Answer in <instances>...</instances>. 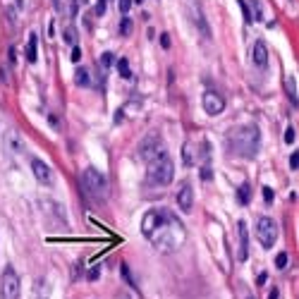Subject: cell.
<instances>
[{
  "instance_id": "cell-23",
  "label": "cell",
  "mask_w": 299,
  "mask_h": 299,
  "mask_svg": "<svg viewBox=\"0 0 299 299\" xmlns=\"http://www.w3.org/2000/svg\"><path fill=\"white\" fill-rule=\"evenodd\" d=\"M63 39H65V43L77 46V29H74V26H67V29H65V34H63Z\"/></svg>"
},
{
  "instance_id": "cell-13",
  "label": "cell",
  "mask_w": 299,
  "mask_h": 299,
  "mask_svg": "<svg viewBox=\"0 0 299 299\" xmlns=\"http://www.w3.org/2000/svg\"><path fill=\"white\" fill-rule=\"evenodd\" d=\"M160 218H163V208H153V211H149L146 215H144V221H142V232H144V237H149L151 232L158 228Z\"/></svg>"
},
{
  "instance_id": "cell-27",
  "label": "cell",
  "mask_w": 299,
  "mask_h": 299,
  "mask_svg": "<svg viewBox=\"0 0 299 299\" xmlns=\"http://www.w3.org/2000/svg\"><path fill=\"white\" fill-rule=\"evenodd\" d=\"M273 197H276V194H273V189L263 187V201H266V204H273Z\"/></svg>"
},
{
  "instance_id": "cell-11",
  "label": "cell",
  "mask_w": 299,
  "mask_h": 299,
  "mask_svg": "<svg viewBox=\"0 0 299 299\" xmlns=\"http://www.w3.org/2000/svg\"><path fill=\"white\" fill-rule=\"evenodd\" d=\"M32 170H34V177L41 182V184H46V187H50L53 184V170L41 160V158H34L32 160Z\"/></svg>"
},
{
  "instance_id": "cell-33",
  "label": "cell",
  "mask_w": 299,
  "mask_h": 299,
  "mask_svg": "<svg viewBox=\"0 0 299 299\" xmlns=\"http://www.w3.org/2000/svg\"><path fill=\"white\" fill-rule=\"evenodd\" d=\"M201 177H204V180H211V168L208 166L201 168Z\"/></svg>"
},
{
  "instance_id": "cell-31",
  "label": "cell",
  "mask_w": 299,
  "mask_h": 299,
  "mask_svg": "<svg viewBox=\"0 0 299 299\" xmlns=\"http://www.w3.org/2000/svg\"><path fill=\"white\" fill-rule=\"evenodd\" d=\"M72 63H79V60H81V48H79V46H74V48H72Z\"/></svg>"
},
{
  "instance_id": "cell-7",
  "label": "cell",
  "mask_w": 299,
  "mask_h": 299,
  "mask_svg": "<svg viewBox=\"0 0 299 299\" xmlns=\"http://www.w3.org/2000/svg\"><path fill=\"white\" fill-rule=\"evenodd\" d=\"M163 153H166L163 139H160V137L153 132V134H149V137H144V142L139 144V153H137V156L142 158V160H146V163H151L153 158L163 156Z\"/></svg>"
},
{
  "instance_id": "cell-4",
  "label": "cell",
  "mask_w": 299,
  "mask_h": 299,
  "mask_svg": "<svg viewBox=\"0 0 299 299\" xmlns=\"http://www.w3.org/2000/svg\"><path fill=\"white\" fill-rule=\"evenodd\" d=\"M81 184H84L89 197H94L96 201H105L108 199V180H105V175L101 170L87 168L84 175H81Z\"/></svg>"
},
{
  "instance_id": "cell-3",
  "label": "cell",
  "mask_w": 299,
  "mask_h": 299,
  "mask_svg": "<svg viewBox=\"0 0 299 299\" xmlns=\"http://www.w3.org/2000/svg\"><path fill=\"white\" fill-rule=\"evenodd\" d=\"M146 177H149L151 184H158V187H166L170 184L175 177V163L163 153V156L153 158L149 163V170H146Z\"/></svg>"
},
{
  "instance_id": "cell-25",
  "label": "cell",
  "mask_w": 299,
  "mask_h": 299,
  "mask_svg": "<svg viewBox=\"0 0 299 299\" xmlns=\"http://www.w3.org/2000/svg\"><path fill=\"white\" fill-rule=\"evenodd\" d=\"M297 142V129H294V127H287V129H285V144H294Z\"/></svg>"
},
{
  "instance_id": "cell-12",
  "label": "cell",
  "mask_w": 299,
  "mask_h": 299,
  "mask_svg": "<svg viewBox=\"0 0 299 299\" xmlns=\"http://www.w3.org/2000/svg\"><path fill=\"white\" fill-rule=\"evenodd\" d=\"M3 146H5V151H10V153H24V139L19 137L17 129L5 132V137H3Z\"/></svg>"
},
{
  "instance_id": "cell-19",
  "label": "cell",
  "mask_w": 299,
  "mask_h": 299,
  "mask_svg": "<svg viewBox=\"0 0 299 299\" xmlns=\"http://www.w3.org/2000/svg\"><path fill=\"white\" fill-rule=\"evenodd\" d=\"M237 199H239V204H249V201H252V187H249V184H242V187L237 189Z\"/></svg>"
},
{
  "instance_id": "cell-37",
  "label": "cell",
  "mask_w": 299,
  "mask_h": 299,
  "mask_svg": "<svg viewBox=\"0 0 299 299\" xmlns=\"http://www.w3.org/2000/svg\"><path fill=\"white\" fill-rule=\"evenodd\" d=\"M53 8H56V10H63V3H60V0H53Z\"/></svg>"
},
{
  "instance_id": "cell-22",
  "label": "cell",
  "mask_w": 299,
  "mask_h": 299,
  "mask_svg": "<svg viewBox=\"0 0 299 299\" xmlns=\"http://www.w3.org/2000/svg\"><path fill=\"white\" fill-rule=\"evenodd\" d=\"M74 81H77L79 87H87L89 81H91V79H89V70H87V67H79V70L74 72Z\"/></svg>"
},
{
  "instance_id": "cell-35",
  "label": "cell",
  "mask_w": 299,
  "mask_h": 299,
  "mask_svg": "<svg viewBox=\"0 0 299 299\" xmlns=\"http://www.w3.org/2000/svg\"><path fill=\"white\" fill-rule=\"evenodd\" d=\"M160 43H163V48L170 46V39H168V34H163V36H160Z\"/></svg>"
},
{
  "instance_id": "cell-14",
  "label": "cell",
  "mask_w": 299,
  "mask_h": 299,
  "mask_svg": "<svg viewBox=\"0 0 299 299\" xmlns=\"http://www.w3.org/2000/svg\"><path fill=\"white\" fill-rule=\"evenodd\" d=\"M252 63L259 67V70H266L268 67V48L263 41H256L252 48Z\"/></svg>"
},
{
  "instance_id": "cell-34",
  "label": "cell",
  "mask_w": 299,
  "mask_h": 299,
  "mask_svg": "<svg viewBox=\"0 0 299 299\" xmlns=\"http://www.w3.org/2000/svg\"><path fill=\"white\" fill-rule=\"evenodd\" d=\"M239 292L244 294V299H256L254 294H249V292H247V287H242V285H239Z\"/></svg>"
},
{
  "instance_id": "cell-15",
  "label": "cell",
  "mask_w": 299,
  "mask_h": 299,
  "mask_svg": "<svg viewBox=\"0 0 299 299\" xmlns=\"http://www.w3.org/2000/svg\"><path fill=\"white\" fill-rule=\"evenodd\" d=\"M285 91L290 96L292 105H297V79H294V74H287V77H285Z\"/></svg>"
},
{
  "instance_id": "cell-9",
  "label": "cell",
  "mask_w": 299,
  "mask_h": 299,
  "mask_svg": "<svg viewBox=\"0 0 299 299\" xmlns=\"http://www.w3.org/2000/svg\"><path fill=\"white\" fill-rule=\"evenodd\" d=\"M175 199H177V208L184 213L192 211V206H194V192H192V184L189 182H180V187L175 192Z\"/></svg>"
},
{
  "instance_id": "cell-29",
  "label": "cell",
  "mask_w": 299,
  "mask_h": 299,
  "mask_svg": "<svg viewBox=\"0 0 299 299\" xmlns=\"http://www.w3.org/2000/svg\"><path fill=\"white\" fill-rule=\"evenodd\" d=\"M276 266L278 268H285V266H287V254H278V259H276Z\"/></svg>"
},
{
  "instance_id": "cell-36",
  "label": "cell",
  "mask_w": 299,
  "mask_h": 299,
  "mask_svg": "<svg viewBox=\"0 0 299 299\" xmlns=\"http://www.w3.org/2000/svg\"><path fill=\"white\" fill-rule=\"evenodd\" d=\"M278 297H280V292H278V287H273V292L268 294V299H278Z\"/></svg>"
},
{
  "instance_id": "cell-6",
  "label": "cell",
  "mask_w": 299,
  "mask_h": 299,
  "mask_svg": "<svg viewBox=\"0 0 299 299\" xmlns=\"http://www.w3.org/2000/svg\"><path fill=\"white\" fill-rule=\"evenodd\" d=\"M19 276L12 266H8L0 276V299H19Z\"/></svg>"
},
{
  "instance_id": "cell-5",
  "label": "cell",
  "mask_w": 299,
  "mask_h": 299,
  "mask_svg": "<svg viewBox=\"0 0 299 299\" xmlns=\"http://www.w3.org/2000/svg\"><path fill=\"white\" fill-rule=\"evenodd\" d=\"M256 239L261 242L263 249H270L278 239V225L273 218H268V215H261L259 221H256Z\"/></svg>"
},
{
  "instance_id": "cell-8",
  "label": "cell",
  "mask_w": 299,
  "mask_h": 299,
  "mask_svg": "<svg viewBox=\"0 0 299 299\" xmlns=\"http://www.w3.org/2000/svg\"><path fill=\"white\" fill-rule=\"evenodd\" d=\"M201 105L204 111L211 115V118H218L223 111H225V98H223L218 91H206L204 98H201Z\"/></svg>"
},
{
  "instance_id": "cell-28",
  "label": "cell",
  "mask_w": 299,
  "mask_h": 299,
  "mask_svg": "<svg viewBox=\"0 0 299 299\" xmlns=\"http://www.w3.org/2000/svg\"><path fill=\"white\" fill-rule=\"evenodd\" d=\"M118 5H120V12H122V15H127V12H129V8H132V0H120Z\"/></svg>"
},
{
  "instance_id": "cell-17",
  "label": "cell",
  "mask_w": 299,
  "mask_h": 299,
  "mask_svg": "<svg viewBox=\"0 0 299 299\" xmlns=\"http://www.w3.org/2000/svg\"><path fill=\"white\" fill-rule=\"evenodd\" d=\"M249 5H252V12H249L252 22H261V19H263V5H261L259 0H252Z\"/></svg>"
},
{
  "instance_id": "cell-38",
  "label": "cell",
  "mask_w": 299,
  "mask_h": 299,
  "mask_svg": "<svg viewBox=\"0 0 299 299\" xmlns=\"http://www.w3.org/2000/svg\"><path fill=\"white\" fill-rule=\"evenodd\" d=\"M115 299H129V294H127V292H120V294H118Z\"/></svg>"
},
{
  "instance_id": "cell-20",
  "label": "cell",
  "mask_w": 299,
  "mask_h": 299,
  "mask_svg": "<svg viewBox=\"0 0 299 299\" xmlns=\"http://www.w3.org/2000/svg\"><path fill=\"white\" fill-rule=\"evenodd\" d=\"M182 156H184V166H194V163H197V156H194V144H192V142L184 144V153H182Z\"/></svg>"
},
{
  "instance_id": "cell-30",
  "label": "cell",
  "mask_w": 299,
  "mask_h": 299,
  "mask_svg": "<svg viewBox=\"0 0 299 299\" xmlns=\"http://www.w3.org/2000/svg\"><path fill=\"white\" fill-rule=\"evenodd\" d=\"M98 276H101V268H98V266H94V268H91V270H89V280H91V283H94V280H98Z\"/></svg>"
},
{
  "instance_id": "cell-21",
  "label": "cell",
  "mask_w": 299,
  "mask_h": 299,
  "mask_svg": "<svg viewBox=\"0 0 299 299\" xmlns=\"http://www.w3.org/2000/svg\"><path fill=\"white\" fill-rule=\"evenodd\" d=\"M115 67H118V72H120V77H122V79H129V77H132V70H129L127 58H120L118 63H115Z\"/></svg>"
},
{
  "instance_id": "cell-1",
  "label": "cell",
  "mask_w": 299,
  "mask_h": 299,
  "mask_svg": "<svg viewBox=\"0 0 299 299\" xmlns=\"http://www.w3.org/2000/svg\"><path fill=\"white\" fill-rule=\"evenodd\" d=\"M184 237H187L184 225L175 218L173 213L163 211V218L158 223V228L149 235V239L160 254H173L184 244Z\"/></svg>"
},
{
  "instance_id": "cell-18",
  "label": "cell",
  "mask_w": 299,
  "mask_h": 299,
  "mask_svg": "<svg viewBox=\"0 0 299 299\" xmlns=\"http://www.w3.org/2000/svg\"><path fill=\"white\" fill-rule=\"evenodd\" d=\"M120 273H122V278H125V283L132 287V290H139V285H137V280L132 278V273H129V266L127 263H120Z\"/></svg>"
},
{
  "instance_id": "cell-10",
  "label": "cell",
  "mask_w": 299,
  "mask_h": 299,
  "mask_svg": "<svg viewBox=\"0 0 299 299\" xmlns=\"http://www.w3.org/2000/svg\"><path fill=\"white\" fill-rule=\"evenodd\" d=\"M237 237H239V244H237V261H247V256H249V230H247V223L244 221L237 223Z\"/></svg>"
},
{
  "instance_id": "cell-39",
  "label": "cell",
  "mask_w": 299,
  "mask_h": 299,
  "mask_svg": "<svg viewBox=\"0 0 299 299\" xmlns=\"http://www.w3.org/2000/svg\"><path fill=\"white\" fill-rule=\"evenodd\" d=\"M134 3H139V5H142V3H144V0H134Z\"/></svg>"
},
{
  "instance_id": "cell-26",
  "label": "cell",
  "mask_w": 299,
  "mask_h": 299,
  "mask_svg": "<svg viewBox=\"0 0 299 299\" xmlns=\"http://www.w3.org/2000/svg\"><path fill=\"white\" fill-rule=\"evenodd\" d=\"M98 63H101V67H103V70H108V67L113 65V53H103Z\"/></svg>"
},
{
  "instance_id": "cell-16",
  "label": "cell",
  "mask_w": 299,
  "mask_h": 299,
  "mask_svg": "<svg viewBox=\"0 0 299 299\" xmlns=\"http://www.w3.org/2000/svg\"><path fill=\"white\" fill-rule=\"evenodd\" d=\"M24 56H26V63H36V58H39V56H36V34H32V36H29Z\"/></svg>"
},
{
  "instance_id": "cell-2",
  "label": "cell",
  "mask_w": 299,
  "mask_h": 299,
  "mask_svg": "<svg viewBox=\"0 0 299 299\" xmlns=\"http://www.w3.org/2000/svg\"><path fill=\"white\" fill-rule=\"evenodd\" d=\"M228 146L232 153L242 158H254L259 153V146H261V132L256 125H247V127H239L235 132L228 137Z\"/></svg>"
},
{
  "instance_id": "cell-24",
  "label": "cell",
  "mask_w": 299,
  "mask_h": 299,
  "mask_svg": "<svg viewBox=\"0 0 299 299\" xmlns=\"http://www.w3.org/2000/svg\"><path fill=\"white\" fill-rule=\"evenodd\" d=\"M129 34H132V19L122 17V22H120V36H129Z\"/></svg>"
},
{
  "instance_id": "cell-32",
  "label": "cell",
  "mask_w": 299,
  "mask_h": 299,
  "mask_svg": "<svg viewBox=\"0 0 299 299\" xmlns=\"http://www.w3.org/2000/svg\"><path fill=\"white\" fill-rule=\"evenodd\" d=\"M297 166H299V156H297V153H292V158H290V168H292V170H297Z\"/></svg>"
}]
</instances>
